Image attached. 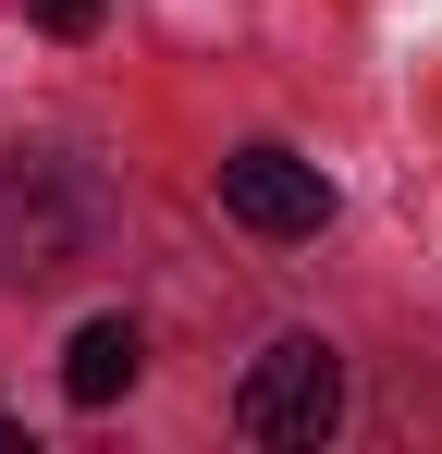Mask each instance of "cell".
<instances>
[{
    "mask_svg": "<svg viewBox=\"0 0 442 454\" xmlns=\"http://www.w3.org/2000/svg\"><path fill=\"white\" fill-rule=\"evenodd\" d=\"M111 246V184L62 148H25L0 160V270L12 283H62Z\"/></svg>",
    "mask_w": 442,
    "mask_h": 454,
    "instance_id": "1",
    "label": "cell"
},
{
    "mask_svg": "<svg viewBox=\"0 0 442 454\" xmlns=\"http://www.w3.org/2000/svg\"><path fill=\"white\" fill-rule=\"evenodd\" d=\"M233 430H246V442H332V430H344V356H332L320 332L258 344L246 380H233Z\"/></svg>",
    "mask_w": 442,
    "mask_h": 454,
    "instance_id": "2",
    "label": "cell"
},
{
    "mask_svg": "<svg viewBox=\"0 0 442 454\" xmlns=\"http://www.w3.org/2000/svg\"><path fill=\"white\" fill-rule=\"evenodd\" d=\"M221 222H246L258 246H307V233L332 222V172L258 136V148H233V160H221Z\"/></svg>",
    "mask_w": 442,
    "mask_h": 454,
    "instance_id": "3",
    "label": "cell"
},
{
    "mask_svg": "<svg viewBox=\"0 0 442 454\" xmlns=\"http://www.w3.org/2000/svg\"><path fill=\"white\" fill-rule=\"evenodd\" d=\"M136 369H147V332H136V319H86V332L62 344V393H74V405H123Z\"/></svg>",
    "mask_w": 442,
    "mask_h": 454,
    "instance_id": "4",
    "label": "cell"
},
{
    "mask_svg": "<svg viewBox=\"0 0 442 454\" xmlns=\"http://www.w3.org/2000/svg\"><path fill=\"white\" fill-rule=\"evenodd\" d=\"M25 12H37V25H50V37H62V50H86V37H99V25H111V0H25Z\"/></svg>",
    "mask_w": 442,
    "mask_h": 454,
    "instance_id": "5",
    "label": "cell"
},
{
    "mask_svg": "<svg viewBox=\"0 0 442 454\" xmlns=\"http://www.w3.org/2000/svg\"><path fill=\"white\" fill-rule=\"evenodd\" d=\"M0 442H12V418H0Z\"/></svg>",
    "mask_w": 442,
    "mask_h": 454,
    "instance_id": "6",
    "label": "cell"
}]
</instances>
